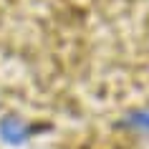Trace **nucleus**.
<instances>
[{
  "label": "nucleus",
  "mask_w": 149,
  "mask_h": 149,
  "mask_svg": "<svg viewBox=\"0 0 149 149\" xmlns=\"http://www.w3.org/2000/svg\"><path fill=\"white\" fill-rule=\"evenodd\" d=\"M33 134V129L31 126H25L20 119H15V116H8V119H3L0 121V136L8 141V144H20L23 139H28Z\"/></svg>",
  "instance_id": "1"
},
{
  "label": "nucleus",
  "mask_w": 149,
  "mask_h": 149,
  "mask_svg": "<svg viewBox=\"0 0 149 149\" xmlns=\"http://www.w3.org/2000/svg\"><path fill=\"white\" fill-rule=\"evenodd\" d=\"M124 124L134 132H141L149 136V109H139V111H132V114H126Z\"/></svg>",
  "instance_id": "2"
}]
</instances>
